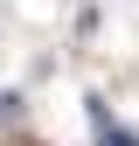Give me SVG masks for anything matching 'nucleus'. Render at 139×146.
Returning <instances> with one entry per match:
<instances>
[{"instance_id":"f257e3e1","label":"nucleus","mask_w":139,"mask_h":146,"mask_svg":"<svg viewBox=\"0 0 139 146\" xmlns=\"http://www.w3.org/2000/svg\"><path fill=\"white\" fill-rule=\"evenodd\" d=\"M97 146H139V132H125L118 118H104V125H97Z\"/></svg>"}]
</instances>
